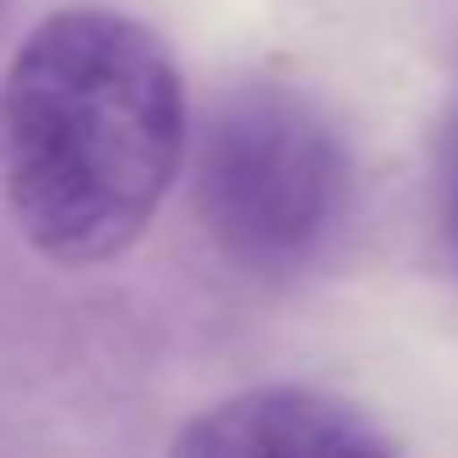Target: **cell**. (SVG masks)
I'll use <instances>...</instances> for the list:
<instances>
[{
  "label": "cell",
  "instance_id": "4",
  "mask_svg": "<svg viewBox=\"0 0 458 458\" xmlns=\"http://www.w3.org/2000/svg\"><path fill=\"white\" fill-rule=\"evenodd\" d=\"M447 221H453V244H458V163L447 174Z\"/></svg>",
  "mask_w": 458,
  "mask_h": 458
},
{
  "label": "cell",
  "instance_id": "1",
  "mask_svg": "<svg viewBox=\"0 0 458 458\" xmlns=\"http://www.w3.org/2000/svg\"><path fill=\"white\" fill-rule=\"evenodd\" d=\"M186 151L168 47L111 6L30 30L0 81V180L18 233L64 267L111 261L151 226Z\"/></svg>",
  "mask_w": 458,
  "mask_h": 458
},
{
  "label": "cell",
  "instance_id": "2",
  "mask_svg": "<svg viewBox=\"0 0 458 458\" xmlns=\"http://www.w3.org/2000/svg\"><path fill=\"white\" fill-rule=\"evenodd\" d=\"M348 151L325 111L291 88H238L198 146V209L226 261L296 273L348 215Z\"/></svg>",
  "mask_w": 458,
  "mask_h": 458
},
{
  "label": "cell",
  "instance_id": "3",
  "mask_svg": "<svg viewBox=\"0 0 458 458\" xmlns=\"http://www.w3.org/2000/svg\"><path fill=\"white\" fill-rule=\"evenodd\" d=\"M180 453H389L394 441L354 401L302 383H261L198 412L174 436Z\"/></svg>",
  "mask_w": 458,
  "mask_h": 458
}]
</instances>
